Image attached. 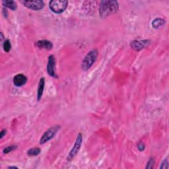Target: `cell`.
Segmentation results:
<instances>
[{"mask_svg": "<svg viewBox=\"0 0 169 169\" xmlns=\"http://www.w3.org/2000/svg\"><path fill=\"white\" fill-rule=\"evenodd\" d=\"M2 4L4 7H6L10 9L13 10V11H15L17 9V3L12 0H4L2 2Z\"/></svg>", "mask_w": 169, "mask_h": 169, "instance_id": "7c38bea8", "label": "cell"}, {"mask_svg": "<svg viewBox=\"0 0 169 169\" xmlns=\"http://www.w3.org/2000/svg\"><path fill=\"white\" fill-rule=\"evenodd\" d=\"M8 168H15V169H17L18 167H9Z\"/></svg>", "mask_w": 169, "mask_h": 169, "instance_id": "7402d4cb", "label": "cell"}, {"mask_svg": "<svg viewBox=\"0 0 169 169\" xmlns=\"http://www.w3.org/2000/svg\"><path fill=\"white\" fill-rule=\"evenodd\" d=\"M82 140H83L82 133H80L77 135L75 144H74L72 150L69 153L68 157H67V161H72L73 158L77 155V154L78 153L79 150H80V148H81V144H82Z\"/></svg>", "mask_w": 169, "mask_h": 169, "instance_id": "5b68a950", "label": "cell"}, {"mask_svg": "<svg viewBox=\"0 0 169 169\" xmlns=\"http://www.w3.org/2000/svg\"><path fill=\"white\" fill-rule=\"evenodd\" d=\"M41 149L38 147H34L30 149V150L27 151V155L29 157H34V156H37L40 153H41Z\"/></svg>", "mask_w": 169, "mask_h": 169, "instance_id": "5bb4252c", "label": "cell"}, {"mask_svg": "<svg viewBox=\"0 0 169 169\" xmlns=\"http://www.w3.org/2000/svg\"><path fill=\"white\" fill-rule=\"evenodd\" d=\"M27 82V77L23 74L19 73L13 78V84L16 87H22Z\"/></svg>", "mask_w": 169, "mask_h": 169, "instance_id": "9c48e42d", "label": "cell"}, {"mask_svg": "<svg viewBox=\"0 0 169 169\" xmlns=\"http://www.w3.org/2000/svg\"><path fill=\"white\" fill-rule=\"evenodd\" d=\"M154 164H155V160H154V158L153 157H151L150 159L149 160L148 162H147V165L146 166V168H153V166H154Z\"/></svg>", "mask_w": 169, "mask_h": 169, "instance_id": "e0dca14e", "label": "cell"}, {"mask_svg": "<svg viewBox=\"0 0 169 169\" xmlns=\"http://www.w3.org/2000/svg\"><path fill=\"white\" fill-rule=\"evenodd\" d=\"M6 132H7V131L6 130H3L1 132V133H0V138L2 139L4 137V136L6 134Z\"/></svg>", "mask_w": 169, "mask_h": 169, "instance_id": "ffe728a7", "label": "cell"}, {"mask_svg": "<svg viewBox=\"0 0 169 169\" xmlns=\"http://www.w3.org/2000/svg\"><path fill=\"white\" fill-rule=\"evenodd\" d=\"M168 168V161L166 158V159L164 160L161 164V166L160 167V168L161 169H162V168Z\"/></svg>", "mask_w": 169, "mask_h": 169, "instance_id": "ac0fdd59", "label": "cell"}, {"mask_svg": "<svg viewBox=\"0 0 169 169\" xmlns=\"http://www.w3.org/2000/svg\"><path fill=\"white\" fill-rule=\"evenodd\" d=\"M137 149L140 151H143L145 150V145L143 143H139L137 145Z\"/></svg>", "mask_w": 169, "mask_h": 169, "instance_id": "d6986e66", "label": "cell"}, {"mask_svg": "<svg viewBox=\"0 0 169 169\" xmlns=\"http://www.w3.org/2000/svg\"><path fill=\"white\" fill-rule=\"evenodd\" d=\"M117 1H102L99 5V14L102 18H106L115 13L118 10Z\"/></svg>", "mask_w": 169, "mask_h": 169, "instance_id": "6da1fadb", "label": "cell"}, {"mask_svg": "<svg viewBox=\"0 0 169 169\" xmlns=\"http://www.w3.org/2000/svg\"><path fill=\"white\" fill-rule=\"evenodd\" d=\"M17 148V145H11V146H8L6 148L3 149V153L4 154H7V153H9L10 152H11L14 150H15Z\"/></svg>", "mask_w": 169, "mask_h": 169, "instance_id": "2e32d148", "label": "cell"}, {"mask_svg": "<svg viewBox=\"0 0 169 169\" xmlns=\"http://www.w3.org/2000/svg\"><path fill=\"white\" fill-rule=\"evenodd\" d=\"M36 46L39 48L51 50L53 48V44L47 40H42V41H38L36 42Z\"/></svg>", "mask_w": 169, "mask_h": 169, "instance_id": "30bf717a", "label": "cell"}, {"mask_svg": "<svg viewBox=\"0 0 169 169\" xmlns=\"http://www.w3.org/2000/svg\"><path fill=\"white\" fill-rule=\"evenodd\" d=\"M3 32H1V42H3Z\"/></svg>", "mask_w": 169, "mask_h": 169, "instance_id": "44dd1931", "label": "cell"}, {"mask_svg": "<svg viewBox=\"0 0 169 169\" xmlns=\"http://www.w3.org/2000/svg\"><path fill=\"white\" fill-rule=\"evenodd\" d=\"M98 55V52L97 49L93 50L89 52L87 54L86 56L84 58L82 62L81 67L83 69V70L84 71L89 70V69L92 67L93 63L97 60Z\"/></svg>", "mask_w": 169, "mask_h": 169, "instance_id": "7a4b0ae2", "label": "cell"}, {"mask_svg": "<svg viewBox=\"0 0 169 169\" xmlns=\"http://www.w3.org/2000/svg\"><path fill=\"white\" fill-rule=\"evenodd\" d=\"M151 41L150 40H143V41H133L130 43V46L136 51H140L142 49L145 48L150 46Z\"/></svg>", "mask_w": 169, "mask_h": 169, "instance_id": "ba28073f", "label": "cell"}, {"mask_svg": "<svg viewBox=\"0 0 169 169\" xmlns=\"http://www.w3.org/2000/svg\"><path fill=\"white\" fill-rule=\"evenodd\" d=\"M44 87H45V79L44 77L41 78L38 83V88L37 91V101H40L42 97Z\"/></svg>", "mask_w": 169, "mask_h": 169, "instance_id": "8fae6325", "label": "cell"}, {"mask_svg": "<svg viewBox=\"0 0 169 169\" xmlns=\"http://www.w3.org/2000/svg\"><path fill=\"white\" fill-rule=\"evenodd\" d=\"M68 2L66 0H52L49 2V7L51 11L56 14L63 13L67 9Z\"/></svg>", "mask_w": 169, "mask_h": 169, "instance_id": "3957f363", "label": "cell"}, {"mask_svg": "<svg viewBox=\"0 0 169 169\" xmlns=\"http://www.w3.org/2000/svg\"><path fill=\"white\" fill-rule=\"evenodd\" d=\"M165 23V21L161 18H157L154 19L152 22V27L154 28H158L163 26Z\"/></svg>", "mask_w": 169, "mask_h": 169, "instance_id": "4fadbf2b", "label": "cell"}, {"mask_svg": "<svg viewBox=\"0 0 169 169\" xmlns=\"http://www.w3.org/2000/svg\"><path fill=\"white\" fill-rule=\"evenodd\" d=\"M47 72L50 76L54 78H58L56 73V58L54 55H50L48 57L47 63Z\"/></svg>", "mask_w": 169, "mask_h": 169, "instance_id": "52a82bcc", "label": "cell"}, {"mask_svg": "<svg viewBox=\"0 0 169 169\" xmlns=\"http://www.w3.org/2000/svg\"><path fill=\"white\" fill-rule=\"evenodd\" d=\"M21 3L23 4L24 7L34 11H38L44 8V3L41 0H35V1H21Z\"/></svg>", "mask_w": 169, "mask_h": 169, "instance_id": "8992f818", "label": "cell"}, {"mask_svg": "<svg viewBox=\"0 0 169 169\" xmlns=\"http://www.w3.org/2000/svg\"><path fill=\"white\" fill-rule=\"evenodd\" d=\"M3 48L4 51L6 52H9L10 51V50L11 49V44L9 41V40L7 39L4 41L3 44Z\"/></svg>", "mask_w": 169, "mask_h": 169, "instance_id": "9a60e30c", "label": "cell"}, {"mask_svg": "<svg viewBox=\"0 0 169 169\" xmlns=\"http://www.w3.org/2000/svg\"><path fill=\"white\" fill-rule=\"evenodd\" d=\"M59 129H60V126H54L48 129V130L44 133V134L41 138V140H40V144L42 145V144L46 143L48 141L52 140V139L56 136V134L57 133Z\"/></svg>", "mask_w": 169, "mask_h": 169, "instance_id": "277c9868", "label": "cell"}]
</instances>
